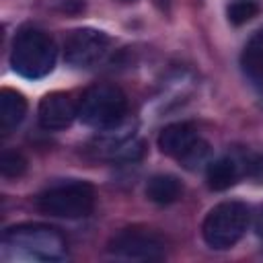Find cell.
Here are the masks:
<instances>
[{"instance_id": "obj_1", "label": "cell", "mask_w": 263, "mask_h": 263, "mask_svg": "<svg viewBox=\"0 0 263 263\" xmlns=\"http://www.w3.org/2000/svg\"><path fill=\"white\" fill-rule=\"evenodd\" d=\"M58 60V49L49 33L39 27H21L10 49V66L16 74L29 80L47 76Z\"/></svg>"}, {"instance_id": "obj_2", "label": "cell", "mask_w": 263, "mask_h": 263, "mask_svg": "<svg viewBox=\"0 0 263 263\" xmlns=\"http://www.w3.org/2000/svg\"><path fill=\"white\" fill-rule=\"evenodd\" d=\"M2 245L23 257L37 261H60L66 257L68 247L62 232L47 224L27 222L4 230Z\"/></svg>"}, {"instance_id": "obj_3", "label": "cell", "mask_w": 263, "mask_h": 263, "mask_svg": "<svg viewBox=\"0 0 263 263\" xmlns=\"http://www.w3.org/2000/svg\"><path fill=\"white\" fill-rule=\"evenodd\" d=\"M127 113V97L123 90L109 82L92 84L84 90L78 103V119L99 132L115 129Z\"/></svg>"}, {"instance_id": "obj_4", "label": "cell", "mask_w": 263, "mask_h": 263, "mask_svg": "<svg viewBox=\"0 0 263 263\" xmlns=\"http://www.w3.org/2000/svg\"><path fill=\"white\" fill-rule=\"evenodd\" d=\"M37 210L51 218L78 220L86 218L95 208V189L86 181H62L43 189L37 199Z\"/></svg>"}, {"instance_id": "obj_5", "label": "cell", "mask_w": 263, "mask_h": 263, "mask_svg": "<svg viewBox=\"0 0 263 263\" xmlns=\"http://www.w3.org/2000/svg\"><path fill=\"white\" fill-rule=\"evenodd\" d=\"M249 222L251 212L242 201H222L208 212L201 224V236L208 247L226 251L245 236Z\"/></svg>"}, {"instance_id": "obj_6", "label": "cell", "mask_w": 263, "mask_h": 263, "mask_svg": "<svg viewBox=\"0 0 263 263\" xmlns=\"http://www.w3.org/2000/svg\"><path fill=\"white\" fill-rule=\"evenodd\" d=\"M107 251L117 259L158 261L166 255V242L158 232L150 228L129 226L111 236V240L107 242Z\"/></svg>"}, {"instance_id": "obj_7", "label": "cell", "mask_w": 263, "mask_h": 263, "mask_svg": "<svg viewBox=\"0 0 263 263\" xmlns=\"http://www.w3.org/2000/svg\"><path fill=\"white\" fill-rule=\"evenodd\" d=\"M158 148L162 154L177 158L189 168L208 156V142L189 121H177L162 127L158 134Z\"/></svg>"}, {"instance_id": "obj_8", "label": "cell", "mask_w": 263, "mask_h": 263, "mask_svg": "<svg viewBox=\"0 0 263 263\" xmlns=\"http://www.w3.org/2000/svg\"><path fill=\"white\" fill-rule=\"evenodd\" d=\"M109 43H111L109 35L99 29L92 27L74 29L68 33L64 41V60L68 66L78 70L92 68L105 58Z\"/></svg>"}, {"instance_id": "obj_9", "label": "cell", "mask_w": 263, "mask_h": 263, "mask_svg": "<svg viewBox=\"0 0 263 263\" xmlns=\"http://www.w3.org/2000/svg\"><path fill=\"white\" fill-rule=\"evenodd\" d=\"M39 125L49 132H60L72 125L78 117V107L74 105L72 97L66 92H49L39 101L37 109Z\"/></svg>"}, {"instance_id": "obj_10", "label": "cell", "mask_w": 263, "mask_h": 263, "mask_svg": "<svg viewBox=\"0 0 263 263\" xmlns=\"http://www.w3.org/2000/svg\"><path fill=\"white\" fill-rule=\"evenodd\" d=\"M27 115V99L12 88L0 90V132L10 134Z\"/></svg>"}, {"instance_id": "obj_11", "label": "cell", "mask_w": 263, "mask_h": 263, "mask_svg": "<svg viewBox=\"0 0 263 263\" xmlns=\"http://www.w3.org/2000/svg\"><path fill=\"white\" fill-rule=\"evenodd\" d=\"M240 68L245 76L263 88V29L255 31L240 53Z\"/></svg>"}, {"instance_id": "obj_12", "label": "cell", "mask_w": 263, "mask_h": 263, "mask_svg": "<svg viewBox=\"0 0 263 263\" xmlns=\"http://www.w3.org/2000/svg\"><path fill=\"white\" fill-rule=\"evenodd\" d=\"M240 177V166L234 158L230 156H222V158H216L208 164L205 168V181H208V187L214 189V191H224V189H230Z\"/></svg>"}, {"instance_id": "obj_13", "label": "cell", "mask_w": 263, "mask_h": 263, "mask_svg": "<svg viewBox=\"0 0 263 263\" xmlns=\"http://www.w3.org/2000/svg\"><path fill=\"white\" fill-rule=\"evenodd\" d=\"M183 193V185L173 175H154L146 183V197L158 205L175 203Z\"/></svg>"}, {"instance_id": "obj_14", "label": "cell", "mask_w": 263, "mask_h": 263, "mask_svg": "<svg viewBox=\"0 0 263 263\" xmlns=\"http://www.w3.org/2000/svg\"><path fill=\"white\" fill-rule=\"evenodd\" d=\"M27 171V158L16 150H4L0 156V173L8 179L21 177Z\"/></svg>"}, {"instance_id": "obj_15", "label": "cell", "mask_w": 263, "mask_h": 263, "mask_svg": "<svg viewBox=\"0 0 263 263\" xmlns=\"http://www.w3.org/2000/svg\"><path fill=\"white\" fill-rule=\"evenodd\" d=\"M226 14H228V21L232 25H245L259 14V6L251 0H236L228 6Z\"/></svg>"}, {"instance_id": "obj_16", "label": "cell", "mask_w": 263, "mask_h": 263, "mask_svg": "<svg viewBox=\"0 0 263 263\" xmlns=\"http://www.w3.org/2000/svg\"><path fill=\"white\" fill-rule=\"evenodd\" d=\"M249 175L257 181H263V154L255 156L251 162H249Z\"/></svg>"}, {"instance_id": "obj_17", "label": "cell", "mask_w": 263, "mask_h": 263, "mask_svg": "<svg viewBox=\"0 0 263 263\" xmlns=\"http://www.w3.org/2000/svg\"><path fill=\"white\" fill-rule=\"evenodd\" d=\"M253 228H255V234L263 240V205L257 210L255 214V220H253Z\"/></svg>"}, {"instance_id": "obj_18", "label": "cell", "mask_w": 263, "mask_h": 263, "mask_svg": "<svg viewBox=\"0 0 263 263\" xmlns=\"http://www.w3.org/2000/svg\"><path fill=\"white\" fill-rule=\"evenodd\" d=\"M121 2H132V0H121Z\"/></svg>"}]
</instances>
